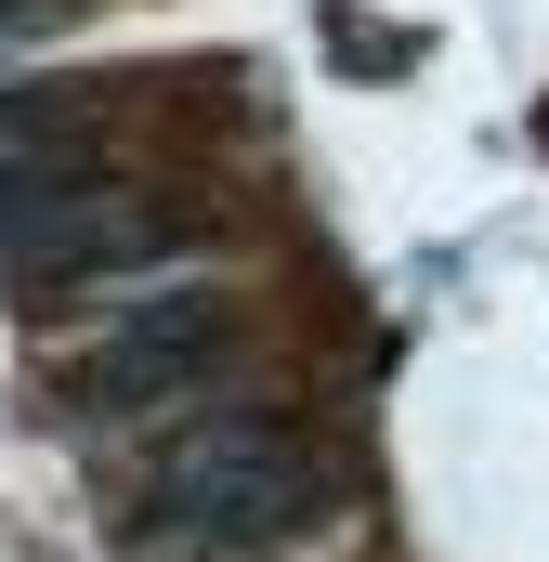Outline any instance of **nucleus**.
<instances>
[{
	"mask_svg": "<svg viewBox=\"0 0 549 562\" xmlns=\"http://www.w3.org/2000/svg\"><path fill=\"white\" fill-rule=\"evenodd\" d=\"M210 249V223L183 210V196H144V183H79L40 236H26V288H144L170 276V262H197Z\"/></svg>",
	"mask_w": 549,
	"mask_h": 562,
	"instance_id": "7ed1b4c3",
	"label": "nucleus"
},
{
	"mask_svg": "<svg viewBox=\"0 0 549 562\" xmlns=\"http://www.w3.org/2000/svg\"><path fill=\"white\" fill-rule=\"evenodd\" d=\"M236 301L223 288H144L119 301L79 353H66V393L92 406V419H144V406H183V393H210L223 367H236Z\"/></svg>",
	"mask_w": 549,
	"mask_h": 562,
	"instance_id": "f03ea898",
	"label": "nucleus"
},
{
	"mask_svg": "<svg viewBox=\"0 0 549 562\" xmlns=\"http://www.w3.org/2000/svg\"><path fill=\"white\" fill-rule=\"evenodd\" d=\"M144 510L183 550H274V537H301L327 510V458L274 419V406H210V419H183L157 445Z\"/></svg>",
	"mask_w": 549,
	"mask_h": 562,
	"instance_id": "f257e3e1",
	"label": "nucleus"
}]
</instances>
